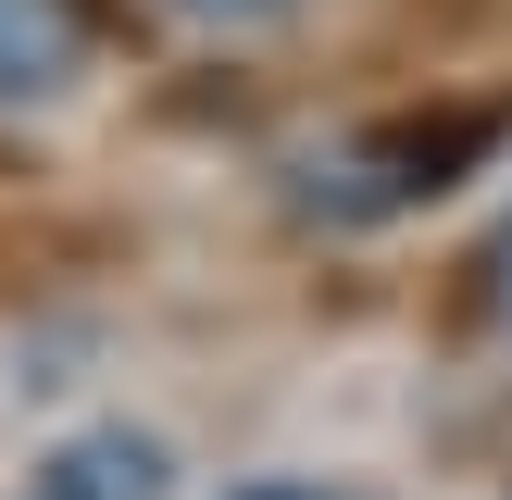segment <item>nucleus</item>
Segmentation results:
<instances>
[{
    "label": "nucleus",
    "mask_w": 512,
    "mask_h": 500,
    "mask_svg": "<svg viewBox=\"0 0 512 500\" xmlns=\"http://www.w3.org/2000/svg\"><path fill=\"white\" fill-rule=\"evenodd\" d=\"M475 150H488V125H475V113L400 125V138H338V150H313V163H300V200H313V213H338V225H363V213H400V200H438L450 163H475Z\"/></svg>",
    "instance_id": "nucleus-1"
},
{
    "label": "nucleus",
    "mask_w": 512,
    "mask_h": 500,
    "mask_svg": "<svg viewBox=\"0 0 512 500\" xmlns=\"http://www.w3.org/2000/svg\"><path fill=\"white\" fill-rule=\"evenodd\" d=\"M163 488H175V463L138 425H88V438H63L38 463V500H163Z\"/></svg>",
    "instance_id": "nucleus-2"
},
{
    "label": "nucleus",
    "mask_w": 512,
    "mask_h": 500,
    "mask_svg": "<svg viewBox=\"0 0 512 500\" xmlns=\"http://www.w3.org/2000/svg\"><path fill=\"white\" fill-rule=\"evenodd\" d=\"M75 63H88V25H75V0H0V113H25V100H63Z\"/></svg>",
    "instance_id": "nucleus-3"
},
{
    "label": "nucleus",
    "mask_w": 512,
    "mask_h": 500,
    "mask_svg": "<svg viewBox=\"0 0 512 500\" xmlns=\"http://www.w3.org/2000/svg\"><path fill=\"white\" fill-rule=\"evenodd\" d=\"M175 13H200V25H275V13H300V0H175Z\"/></svg>",
    "instance_id": "nucleus-4"
},
{
    "label": "nucleus",
    "mask_w": 512,
    "mask_h": 500,
    "mask_svg": "<svg viewBox=\"0 0 512 500\" xmlns=\"http://www.w3.org/2000/svg\"><path fill=\"white\" fill-rule=\"evenodd\" d=\"M238 500H350V488H325V475H263V488H238Z\"/></svg>",
    "instance_id": "nucleus-5"
},
{
    "label": "nucleus",
    "mask_w": 512,
    "mask_h": 500,
    "mask_svg": "<svg viewBox=\"0 0 512 500\" xmlns=\"http://www.w3.org/2000/svg\"><path fill=\"white\" fill-rule=\"evenodd\" d=\"M500 300H512V238H500Z\"/></svg>",
    "instance_id": "nucleus-6"
}]
</instances>
